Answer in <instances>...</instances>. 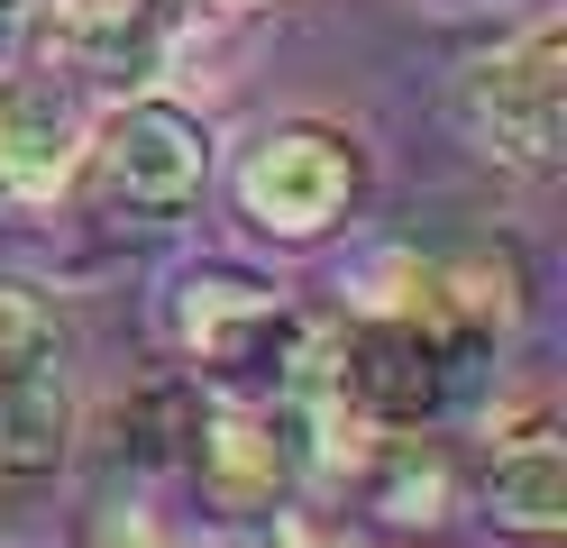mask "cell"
<instances>
[{
  "label": "cell",
  "instance_id": "6da1fadb",
  "mask_svg": "<svg viewBox=\"0 0 567 548\" xmlns=\"http://www.w3.org/2000/svg\"><path fill=\"white\" fill-rule=\"evenodd\" d=\"M83 183L101 210L120 219H184L210 193V128L202 110L165 101V92H128L101 128H83Z\"/></svg>",
  "mask_w": 567,
  "mask_h": 548
},
{
  "label": "cell",
  "instance_id": "7a4b0ae2",
  "mask_svg": "<svg viewBox=\"0 0 567 548\" xmlns=\"http://www.w3.org/2000/svg\"><path fill=\"white\" fill-rule=\"evenodd\" d=\"M449 110H457V128H467L494 165L558 174V156H567V37L540 19V28H522L513 46L476 55L467 73H457Z\"/></svg>",
  "mask_w": 567,
  "mask_h": 548
},
{
  "label": "cell",
  "instance_id": "3957f363",
  "mask_svg": "<svg viewBox=\"0 0 567 548\" xmlns=\"http://www.w3.org/2000/svg\"><path fill=\"white\" fill-rule=\"evenodd\" d=\"M358 193H367V146L339 120H275L238 156V210L284 247L330 238L358 210Z\"/></svg>",
  "mask_w": 567,
  "mask_h": 548
},
{
  "label": "cell",
  "instance_id": "277c9868",
  "mask_svg": "<svg viewBox=\"0 0 567 548\" xmlns=\"http://www.w3.org/2000/svg\"><path fill=\"white\" fill-rule=\"evenodd\" d=\"M174 339H184V356L202 375L247 384V375H284L302 320L275 302V283L238 275V266H202V275L174 283Z\"/></svg>",
  "mask_w": 567,
  "mask_h": 548
},
{
  "label": "cell",
  "instance_id": "5b68a950",
  "mask_svg": "<svg viewBox=\"0 0 567 548\" xmlns=\"http://www.w3.org/2000/svg\"><path fill=\"white\" fill-rule=\"evenodd\" d=\"M184 46V0H55V55L83 83L147 92Z\"/></svg>",
  "mask_w": 567,
  "mask_h": 548
},
{
  "label": "cell",
  "instance_id": "8992f818",
  "mask_svg": "<svg viewBox=\"0 0 567 548\" xmlns=\"http://www.w3.org/2000/svg\"><path fill=\"white\" fill-rule=\"evenodd\" d=\"M83 156V101L47 73H0V193H55Z\"/></svg>",
  "mask_w": 567,
  "mask_h": 548
},
{
  "label": "cell",
  "instance_id": "52a82bcc",
  "mask_svg": "<svg viewBox=\"0 0 567 548\" xmlns=\"http://www.w3.org/2000/svg\"><path fill=\"white\" fill-rule=\"evenodd\" d=\"M485 521L513 530V539H567V448L549 430L513 438L485 466Z\"/></svg>",
  "mask_w": 567,
  "mask_h": 548
},
{
  "label": "cell",
  "instance_id": "ba28073f",
  "mask_svg": "<svg viewBox=\"0 0 567 548\" xmlns=\"http://www.w3.org/2000/svg\"><path fill=\"white\" fill-rule=\"evenodd\" d=\"M74 384H64V365L28 384H0V475H55L74 457Z\"/></svg>",
  "mask_w": 567,
  "mask_h": 548
},
{
  "label": "cell",
  "instance_id": "9c48e42d",
  "mask_svg": "<svg viewBox=\"0 0 567 548\" xmlns=\"http://www.w3.org/2000/svg\"><path fill=\"white\" fill-rule=\"evenodd\" d=\"M358 457H367V475H375V511H384V521H440L449 494H457L440 438H421V430H375Z\"/></svg>",
  "mask_w": 567,
  "mask_h": 548
},
{
  "label": "cell",
  "instance_id": "30bf717a",
  "mask_svg": "<svg viewBox=\"0 0 567 548\" xmlns=\"http://www.w3.org/2000/svg\"><path fill=\"white\" fill-rule=\"evenodd\" d=\"M47 365H64V320L38 283L0 275V384H28L47 375Z\"/></svg>",
  "mask_w": 567,
  "mask_h": 548
},
{
  "label": "cell",
  "instance_id": "8fae6325",
  "mask_svg": "<svg viewBox=\"0 0 567 548\" xmlns=\"http://www.w3.org/2000/svg\"><path fill=\"white\" fill-rule=\"evenodd\" d=\"M19 37H28V0H0V73H10V55H19Z\"/></svg>",
  "mask_w": 567,
  "mask_h": 548
}]
</instances>
